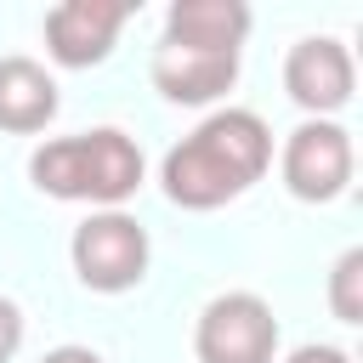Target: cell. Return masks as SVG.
<instances>
[{
  "label": "cell",
  "mask_w": 363,
  "mask_h": 363,
  "mask_svg": "<svg viewBox=\"0 0 363 363\" xmlns=\"http://www.w3.org/2000/svg\"><path fill=\"white\" fill-rule=\"evenodd\" d=\"M23 346V306L11 295H0V363H11Z\"/></svg>",
  "instance_id": "cell-12"
},
{
  "label": "cell",
  "mask_w": 363,
  "mask_h": 363,
  "mask_svg": "<svg viewBox=\"0 0 363 363\" xmlns=\"http://www.w3.org/2000/svg\"><path fill=\"white\" fill-rule=\"evenodd\" d=\"M284 91L295 108H306V119H335L357 91V62H352L346 40H335V34L295 40L284 57Z\"/></svg>",
  "instance_id": "cell-6"
},
{
  "label": "cell",
  "mask_w": 363,
  "mask_h": 363,
  "mask_svg": "<svg viewBox=\"0 0 363 363\" xmlns=\"http://www.w3.org/2000/svg\"><path fill=\"white\" fill-rule=\"evenodd\" d=\"M329 312L340 323H363V250H346L329 272Z\"/></svg>",
  "instance_id": "cell-11"
},
{
  "label": "cell",
  "mask_w": 363,
  "mask_h": 363,
  "mask_svg": "<svg viewBox=\"0 0 363 363\" xmlns=\"http://www.w3.org/2000/svg\"><path fill=\"white\" fill-rule=\"evenodd\" d=\"M284 363H352V352H340V346H323V340H306V346H295Z\"/></svg>",
  "instance_id": "cell-13"
},
{
  "label": "cell",
  "mask_w": 363,
  "mask_h": 363,
  "mask_svg": "<svg viewBox=\"0 0 363 363\" xmlns=\"http://www.w3.org/2000/svg\"><path fill=\"white\" fill-rule=\"evenodd\" d=\"M28 182L45 199L62 204H91V210H119L142 187V147L119 125L51 136L28 153Z\"/></svg>",
  "instance_id": "cell-2"
},
{
  "label": "cell",
  "mask_w": 363,
  "mask_h": 363,
  "mask_svg": "<svg viewBox=\"0 0 363 363\" xmlns=\"http://www.w3.org/2000/svg\"><path fill=\"white\" fill-rule=\"evenodd\" d=\"M278 170H284V187H289L301 204H335V199L352 187V170H357L352 130H346L340 119H301V125L284 136Z\"/></svg>",
  "instance_id": "cell-4"
},
{
  "label": "cell",
  "mask_w": 363,
  "mask_h": 363,
  "mask_svg": "<svg viewBox=\"0 0 363 363\" xmlns=\"http://www.w3.org/2000/svg\"><path fill=\"white\" fill-rule=\"evenodd\" d=\"M68 261H74V278L85 289L125 295L147 278L153 244H147V227L130 210H91L68 238Z\"/></svg>",
  "instance_id": "cell-3"
},
{
  "label": "cell",
  "mask_w": 363,
  "mask_h": 363,
  "mask_svg": "<svg viewBox=\"0 0 363 363\" xmlns=\"http://www.w3.org/2000/svg\"><path fill=\"white\" fill-rule=\"evenodd\" d=\"M40 363H102V352H91V346H51Z\"/></svg>",
  "instance_id": "cell-14"
},
{
  "label": "cell",
  "mask_w": 363,
  "mask_h": 363,
  "mask_svg": "<svg viewBox=\"0 0 363 363\" xmlns=\"http://www.w3.org/2000/svg\"><path fill=\"white\" fill-rule=\"evenodd\" d=\"M272 164V130L250 108L204 113L159 164V187L176 210H221L244 199Z\"/></svg>",
  "instance_id": "cell-1"
},
{
  "label": "cell",
  "mask_w": 363,
  "mask_h": 363,
  "mask_svg": "<svg viewBox=\"0 0 363 363\" xmlns=\"http://www.w3.org/2000/svg\"><path fill=\"white\" fill-rule=\"evenodd\" d=\"M130 23L125 0H62L45 11V57L57 68H96L113 57Z\"/></svg>",
  "instance_id": "cell-7"
},
{
  "label": "cell",
  "mask_w": 363,
  "mask_h": 363,
  "mask_svg": "<svg viewBox=\"0 0 363 363\" xmlns=\"http://www.w3.org/2000/svg\"><path fill=\"white\" fill-rule=\"evenodd\" d=\"M238 79V57L233 51H193V45H153V85L164 102L176 108H204L216 96H227Z\"/></svg>",
  "instance_id": "cell-8"
},
{
  "label": "cell",
  "mask_w": 363,
  "mask_h": 363,
  "mask_svg": "<svg viewBox=\"0 0 363 363\" xmlns=\"http://www.w3.org/2000/svg\"><path fill=\"white\" fill-rule=\"evenodd\" d=\"M199 363H278V318L255 289H227L199 312Z\"/></svg>",
  "instance_id": "cell-5"
},
{
  "label": "cell",
  "mask_w": 363,
  "mask_h": 363,
  "mask_svg": "<svg viewBox=\"0 0 363 363\" xmlns=\"http://www.w3.org/2000/svg\"><path fill=\"white\" fill-rule=\"evenodd\" d=\"M250 6L244 0H170L164 11V45H193V51H244L250 40Z\"/></svg>",
  "instance_id": "cell-9"
},
{
  "label": "cell",
  "mask_w": 363,
  "mask_h": 363,
  "mask_svg": "<svg viewBox=\"0 0 363 363\" xmlns=\"http://www.w3.org/2000/svg\"><path fill=\"white\" fill-rule=\"evenodd\" d=\"M62 96L45 62L34 57H0V130L11 136H40L57 119Z\"/></svg>",
  "instance_id": "cell-10"
}]
</instances>
